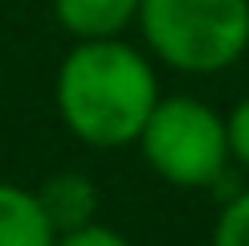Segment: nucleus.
Listing matches in <instances>:
<instances>
[{
	"label": "nucleus",
	"mask_w": 249,
	"mask_h": 246,
	"mask_svg": "<svg viewBox=\"0 0 249 246\" xmlns=\"http://www.w3.org/2000/svg\"><path fill=\"white\" fill-rule=\"evenodd\" d=\"M53 99L74 140L90 148H127L160 102V78L123 37H90L74 41L61 58Z\"/></svg>",
	"instance_id": "nucleus-1"
},
{
	"label": "nucleus",
	"mask_w": 249,
	"mask_h": 246,
	"mask_svg": "<svg viewBox=\"0 0 249 246\" xmlns=\"http://www.w3.org/2000/svg\"><path fill=\"white\" fill-rule=\"evenodd\" d=\"M139 33L180 74H221L249 49V0H139Z\"/></svg>",
	"instance_id": "nucleus-2"
},
{
	"label": "nucleus",
	"mask_w": 249,
	"mask_h": 246,
	"mask_svg": "<svg viewBox=\"0 0 249 246\" xmlns=\"http://www.w3.org/2000/svg\"><path fill=\"white\" fill-rule=\"evenodd\" d=\"M135 144L147 168L176 189H204L221 181V172L233 160L225 119L192 95H160Z\"/></svg>",
	"instance_id": "nucleus-3"
},
{
	"label": "nucleus",
	"mask_w": 249,
	"mask_h": 246,
	"mask_svg": "<svg viewBox=\"0 0 249 246\" xmlns=\"http://www.w3.org/2000/svg\"><path fill=\"white\" fill-rule=\"evenodd\" d=\"M53 17L74 41L123 37L139 17V0H53Z\"/></svg>",
	"instance_id": "nucleus-4"
},
{
	"label": "nucleus",
	"mask_w": 249,
	"mask_h": 246,
	"mask_svg": "<svg viewBox=\"0 0 249 246\" xmlns=\"http://www.w3.org/2000/svg\"><path fill=\"white\" fill-rule=\"evenodd\" d=\"M33 193L41 201V213L53 226V234L78 230V226L94 222V213H98V189L86 172H57Z\"/></svg>",
	"instance_id": "nucleus-5"
},
{
	"label": "nucleus",
	"mask_w": 249,
	"mask_h": 246,
	"mask_svg": "<svg viewBox=\"0 0 249 246\" xmlns=\"http://www.w3.org/2000/svg\"><path fill=\"white\" fill-rule=\"evenodd\" d=\"M53 238L37 193L0 181V246H53Z\"/></svg>",
	"instance_id": "nucleus-6"
},
{
	"label": "nucleus",
	"mask_w": 249,
	"mask_h": 246,
	"mask_svg": "<svg viewBox=\"0 0 249 246\" xmlns=\"http://www.w3.org/2000/svg\"><path fill=\"white\" fill-rule=\"evenodd\" d=\"M213 246H249V189L221 209L213 230Z\"/></svg>",
	"instance_id": "nucleus-7"
},
{
	"label": "nucleus",
	"mask_w": 249,
	"mask_h": 246,
	"mask_svg": "<svg viewBox=\"0 0 249 246\" xmlns=\"http://www.w3.org/2000/svg\"><path fill=\"white\" fill-rule=\"evenodd\" d=\"M53 246H131V238H123L119 230H110V226H102V222H86V226H78V230L57 234Z\"/></svg>",
	"instance_id": "nucleus-8"
},
{
	"label": "nucleus",
	"mask_w": 249,
	"mask_h": 246,
	"mask_svg": "<svg viewBox=\"0 0 249 246\" xmlns=\"http://www.w3.org/2000/svg\"><path fill=\"white\" fill-rule=\"evenodd\" d=\"M225 136H229V156L249 168V95L225 115Z\"/></svg>",
	"instance_id": "nucleus-9"
}]
</instances>
